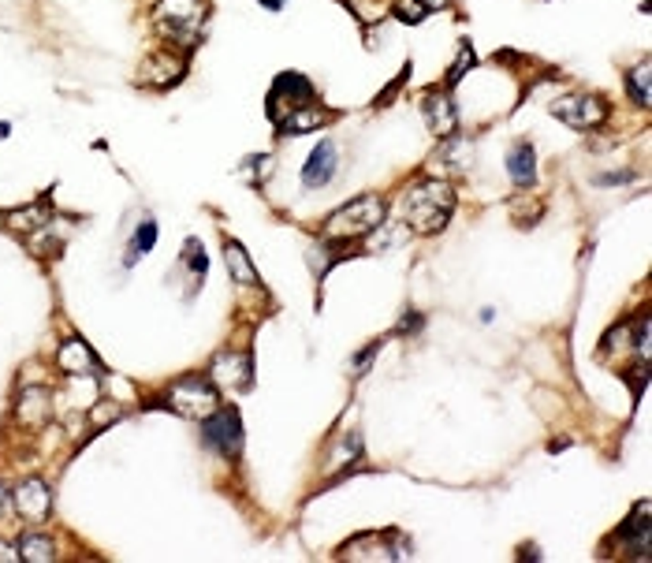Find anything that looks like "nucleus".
Segmentation results:
<instances>
[{
	"label": "nucleus",
	"instance_id": "nucleus-1",
	"mask_svg": "<svg viewBox=\"0 0 652 563\" xmlns=\"http://www.w3.org/2000/svg\"><path fill=\"white\" fill-rule=\"evenodd\" d=\"M451 202H455V195L444 179H425L407 191L403 210H407L410 228H417V232H440L451 217Z\"/></svg>",
	"mask_w": 652,
	"mask_h": 563
},
{
	"label": "nucleus",
	"instance_id": "nucleus-2",
	"mask_svg": "<svg viewBox=\"0 0 652 563\" xmlns=\"http://www.w3.org/2000/svg\"><path fill=\"white\" fill-rule=\"evenodd\" d=\"M384 198L381 195H366L359 202H347L340 213H335L328 224H325V236L328 243H340V239H354V236H366L373 228L384 224Z\"/></svg>",
	"mask_w": 652,
	"mask_h": 563
},
{
	"label": "nucleus",
	"instance_id": "nucleus-3",
	"mask_svg": "<svg viewBox=\"0 0 652 563\" xmlns=\"http://www.w3.org/2000/svg\"><path fill=\"white\" fill-rule=\"evenodd\" d=\"M172 414H179V418H209V414L217 410V385L209 388V381H176L172 388L164 392L161 400Z\"/></svg>",
	"mask_w": 652,
	"mask_h": 563
},
{
	"label": "nucleus",
	"instance_id": "nucleus-4",
	"mask_svg": "<svg viewBox=\"0 0 652 563\" xmlns=\"http://www.w3.org/2000/svg\"><path fill=\"white\" fill-rule=\"evenodd\" d=\"M202 0H161L157 8V23L164 27L168 37L176 41H186V46H194L198 34H202Z\"/></svg>",
	"mask_w": 652,
	"mask_h": 563
},
{
	"label": "nucleus",
	"instance_id": "nucleus-5",
	"mask_svg": "<svg viewBox=\"0 0 652 563\" xmlns=\"http://www.w3.org/2000/svg\"><path fill=\"white\" fill-rule=\"evenodd\" d=\"M202 422H205V444L213 448V451L227 455V459H235L243 451V422H239V410L224 407V410H213Z\"/></svg>",
	"mask_w": 652,
	"mask_h": 563
},
{
	"label": "nucleus",
	"instance_id": "nucleus-6",
	"mask_svg": "<svg viewBox=\"0 0 652 563\" xmlns=\"http://www.w3.org/2000/svg\"><path fill=\"white\" fill-rule=\"evenodd\" d=\"M302 105H313L309 82L302 75H280L276 87H272V94H268V112H272V120L284 123L294 109H302Z\"/></svg>",
	"mask_w": 652,
	"mask_h": 563
},
{
	"label": "nucleus",
	"instance_id": "nucleus-7",
	"mask_svg": "<svg viewBox=\"0 0 652 563\" xmlns=\"http://www.w3.org/2000/svg\"><path fill=\"white\" fill-rule=\"evenodd\" d=\"M552 112H556L563 123H571V128L585 131V128H597V123H604L607 105H604L600 97H593V94H571V97L552 101Z\"/></svg>",
	"mask_w": 652,
	"mask_h": 563
},
{
	"label": "nucleus",
	"instance_id": "nucleus-8",
	"mask_svg": "<svg viewBox=\"0 0 652 563\" xmlns=\"http://www.w3.org/2000/svg\"><path fill=\"white\" fill-rule=\"evenodd\" d=\"M12 504H15V511L23 518L41 523V518H49V511H53V493H49V485L41 482V477H23V482L15 485V493H12Z\"/></svg>",
	"mask_w": 652,
	"mask_h": 563
},
{
	"label": "nucleus",
	"instance_id": "nucleus-9",
	"mask_svg": "<svg viewBox=\"0 0 652 563\" xmlns=\"http://www.w3.org/2000/svg\"><path fill=\"white\" fill-rule=\"evenodd\" d=\"M254 377V369H250V359L246 354H220V359L209 366V385L217 388H227V392H243Z\"/></svg>",
	"mask_w": 652,
	"mask_h": 563
},
{
	"label": "nucleus",
	"instance_id": "nucleus-10",
	"mask_svg": "<svg viewBox=\"0 0 652 563\" xmlns=\"http://www.w3.org/2000/svg\"><path fill=\"white\" fill-rule=\"evenodd\" d=\"M335 164H340V153H335L332 142L313 145V153H309L306 169H302V183L309 186V191H318V186H325L335 176Z\"/></svg>",
	"mask_w": 652,
	"mask_h": 563
},
{
	"label": "nucleus",
	"instance_id": "nucleus-11",
	"mask_svg": "<svg viewBox=\"0 0 652 563\" xmlns=\"http://www.w3.org/2000/svg\"><path fill=\"white\" fill-rule=\"evenodd\" d=\"M53 414V400L45 388H23L19 392V403H15V418L23 426H41Z\"/></svg>",
	"mask_w": 652,
	"mask_h": 563
},
{
	"label": "nucleus",
	"instance_id": "nucleus-12",
	"mask_svg": "<svg viewBox=\"0 0 652 563\" xmlns=\"http://www.w3.org/2000/svg\"><path fill=\"white\" fill-rule=\"evenodd\" d=\"M425 116H429V128L436 135H451L458 128V112H455V101L448 90H436L425 97Z\"/></svg>",
	"mask_w": 652,
	"mask_h": 563
},
{
	"label": "nucleus",
	"instance_id": "nucleus-13",
	"mask_svg": "<svg viewBox=\"0 0 652 563\" xmlns=\"http://www.w3.org/2000/svg\"><path fill=\"white\" fill-rule=\"evenodd\" d=\"M56 366L64 373H71V377H82V373L97 369V359H94V351L82 340H64V344H60V351H56Z\"/></svg>",
	"mask_w": 652,
	"mask_h": 563
},
{
	"label": "nucleus",
	"instance_id": "nucleus-14",
	"mask_svg": "<svg viewBox=\"0 0 652 563\" xmlns=\"http://www.w3.org/2000/svg\"><path fill=\"white\" fill-rule=\"evenodd\" d=\"M508 172L518 186H533L537 183V150L530 142H518L515 150L508 153Z\"/></svg>",
	"mask_w": 652,
	"mask_h": 563
},
{
	"label": "nucleus",
	"instance_id": "nucleus-15",
	"mask_svg": "<svg viewBox=\"0 0 652 563\" xmlns=\"http://www.w3.org/2000/svg\"><path fill=\"white\" fill-rule=\"evenodd\" d=\"M626 545H634V552L641 559H648V545H652V526H648V504H638L634 518L626 523Z\"/></svg>",
	"mask_w": 652,
	"mask_h": 563
},
{
	"label": "nucleus",
	"instance_id": "nucleus-16",
	"mask_svg": "<svg viewBox=\"0 0 652 563\" xmlns=\"http://www.w3.org/2000/svg\"><path fill=\"white\" fill-rule=\"evenodd\" d=\"M179 75H183V60H176V56H157V60H150V68L142 71V79L150 82V87H172Z\"/></svg>",
	"mask_w": 652,
	"mask_h": 563
},
{
	"label": "nucleus",
	"instance_id": "nucleus-17",
	"mask_svg": "<svg viewBox=\"0 0 652 563\" xmlns=\"http://www.w3.org/2000/svg\"><path fill=\"white\" fill-rule=\"evenodd\" d=\"M19 559L27 563H53L56 559V549L45 534H23L19 537Z\"/></svg>",
	"mask_w": 652,
	"mask_h": 563
},
{
	"label": "nucleus",
	"instance_id": "nucleus-18",
	"mask_svg": "<svg viewBox=\"0 0 652 563\" xmlns=\"http://www.w3.org/2000/svg\"><path fill=\"white\" fill-rule=\"evenodd\" d=\"M224 258H227V269H231V280H239V284H258L254 265H250L246 250H243L239 243H224Z\"/></svg>",
	"mask_w": 652,
	"mask_h": 563
},
{
	"label": "nucleus",
	"instance_id": "nucleus-19",
	"mask_svg": "<svg viewBox=\"0 0 652 563\" xmlns=\"http://www.w3.org/2000/svg\"><path fill=\"white\" fill-rule=\"evenodd\" d=\"M328 116H325V109H294L284 123H280V131L284 135H302V131H313V128H321Z\"/></svg>",
	"mask_w": 652,
	"mask_h": 563
},
{
	"label": "nucleus",
	"instance_id": "nucleus-20",
	"mask_svg": "<svg viewBox=\"0 0 652 563\" xmlns=\"http://www.w3.org/2000/svg\"><path fill=\"white\" fill-rule=\"evenodd\" d=\"M648 75H652V64H648V60H641V64L630 68V75H626L630 94H634V101H638L641 109H648Z\"/></svg>",
	"mask_w": 652,
	"mask_h": 563
},
{
	"label": "nucleus",
	"instance_id": "nucleus-21",
	"mask_svg": "<svg viewBox=\"0 0 652 563\" xmlns=\"http://www.w3.org/2000/svg\"><path fill=\"white\" fill-rule=\"evenodd\" d=\"M153 243H157V224H153V220H142V224H138V236H135V250H131V258L150 254Z\"/></svg>",
	"mask_w": 652,
	"mask_h": 563
},
{
	"label": "nucleus",
	"instance_id": "nucleus-22",
	"mask_svg": "<svg viewBox=\"0 0 652 563\" xmlns=\"http://www.w3.org/2000/svg\"><path fill=\"white\" fill-rule=\"evenodd\" d=\"M45 220V210H37V205H27V210H15V213H8V228H34V224H41Z\"/></svg>",
	"mask_w": 652,
	"mask_h": 563
},
{
	"label": "nucleus",
	"instance_id": "nucleus-23",
	"mask_svg": "<svg viewBox=\"0 0 652 563\" xmlns=\"http://www.w3.org/2000/svg\"><path fill=\"white\" fill-rule=\"evenodd\" d=\"M359 455H362V436H347L343 444H335V451H332V467L347 463V459H359Z\"/></svg>",
	"mask_w": 652,
	"mask_h": 563
},
{
	"label": "nucleus",
	"instance_id": "nucleus-24",
	"mask_svg": "<svg viewBox=\"0 0 652 563\" xmlns=\"http://www.w3.org/2000/svg\"><path fill=\"white\" fill-rule=\"evenodd\" d=\"M470 64H474V53H470V46H462V49H458V60H455V68H451V75H448V87H455V82L470 71Z\"/></svg>",
	"mask_w": 652,
	"mask_h": 563
},
{
	"label": "nucleus",
	"instance_id": "nucleus-25",
	"mask_svg": "<svg viewBox=\"0 0 652 563\" xmlns=\"http://www.w3.org/2000/svg\"><path fill=\"white\" fill-rule=\"evenodd\" d=\"M186 258H191V269H194V273L202 277L209 261H205V254H202V243H198V239H191V243H186Z\"/></svg>",
	"mask_w": 652,
	"mask_h": 563
},
{
	"label": "nucleus",
	"instance_id": "nucleus-26",
	"mask_svg": "<svg viewBox=\"0 0 652 563\" xmlns=\"http://www.w3.org/2000/svg\"><path fill=\"white\" fill-rule=\"evenodd\" d=\"M376 351H381V344H369V347L359 354V359H354V373H366V369L373 366V354H376Z\"/></svg>",
	"mask_w": 652,
	"mask_h": 563
},
{
	"label": "nucleus",
	"instance_id": "nucleus-27",
	"mask_svg": "<svg viewBox=\"0 0 652 563\" xmlns=\"http://www.w3.org/2000/svg\"><path fill=\"white\" fill-rule=\"evenodd\" d=\"M448 0H425V8H444Z\"/></svg>",
	"mask_w": 652,
	"mask_h": 563
},
{
	"label": "nucleus",
	"instance_id": "nucleus-28",
	"mask_svg": "<svg viewBox=\"0 0 652 563\" xmlns=\"http://www.w3.org/2000/svg\"><path fill=\"white\" fill-rule=\"evenodd\" d=\"M4 500H8V493H4V485H0V508H4Z\"/></svg>",
	"mask_w": 652,
	"mask_h": 563
}]
</instances>
